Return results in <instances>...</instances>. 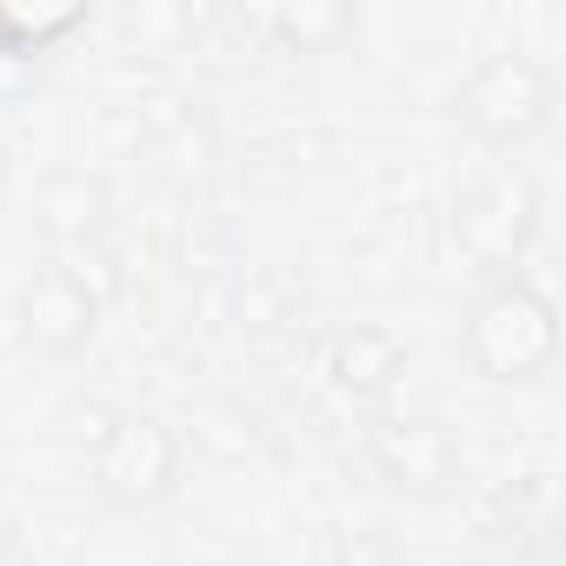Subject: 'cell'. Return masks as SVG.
<instances>
[{"label": "cell", "mask_w": 566, "mask_h": 566, "mask_svg": "<svg viewBox=\"0 0 566 566\" xmlns=\"http://www.w3.org/2000/svg\"><path fill=\"white\" fill-rule=\"evenodd\" d=\"M460 347H467V367L486 387H526L559 354V314H553V301L533 287V280L506 273L473 301V314L460 327Z\"/></svg>", "instance_id": "1"}, {"label": "cell", "mask_w": 566, "mask_h": 566, "mask_svg": "<svg viewBox=\"0 0 566 566\" xmlns=\"http://www.w3.org/2000/svg\"><path fill=\"white\" fill-rule=\"evenodd\" d=\"M0 54H14V41H8V14H0Z\"/></svg>", "instance_id": "10"}, {"label": "cell", "mask_w": 566, "mask_h": 566, "mask_svg": "<svg viewBox=\"0 0 566 566\" xmlns=\"http://www.w3.org/2000/svg\"><path fill=\"white\" fill-rule=\"evenodd\" d=\"M400 374H407V347L387 327H347V334L327 340V380L340 394H354V400L387 394Z\"/></svg>", "instance_id": "7"}, {"label": "cell", "mask_w": 566, "mask_h": 566, "mask_svg": "<svg viewBox=\"0 0 566 566\" xmlns=\"http://www.w3.org/2000/svg\"><path fill=\"white\" fill-rule=\"evenodd\" d=\"M374 566H394V559H374Z\"/></svg>", "instance_id": "11"}, {"label": "cell", "mask_w": 566, "mask_h": 566, "mask_svg": "<svg viewBox=\"0 0 566 566\" xmlns=\"http://www.w3.org/2000/svg\"><path fill=\"white\" fill-rule=\"evenodd\" d=\"M553 101H559L553 74L539 61H526V54H486L453 94L460 127L473 140H486V147H526L533 134H546Z\"/></svg>", "instance_id": "3"}, {"label": "cell", "mask_w": 566, "mask_h": 566, "mask_svg": "<svg viewBox=\"0 0 566 566\" xmlns=\"http://www.w3.org/2000/svg\"><path fill=\"white\" fill-rule=\"evenodd\" d=\"M533 233H539V193H533V180L526 174H486L473 193H460V207H453V240H460V253L480 266V273H493V280H506L513 266H520V253L533 247Z\"/></svg>", "instance_id": "4"}, {"label": "cell", "mask_w": 566, "mask_h": 566, "mask_svg": "<svg viewBox=\"0 0 566 566\" xmlns=\"http://www.w3.org/2000/svg\"><path fill=\"white\" fill-rule=\"evenodd\" d=\"M34 220H41V233L54 247H87L101 233V220H107V187L87 180V174H54L41 187V213Z\"/></svg>", "instance_id": "8"}, {"label": "cell", "mask_w": 566, "mask_h": 566, "mask_svg": "<svg viewBox=\"0 0 566 566\" xmlns=\"http://www.w3.org/2000/svg\"><path fill=\"white\" fill-rule=\"evenodd\" d=\"M367 460L374 473L394 486V493H447L460 480V447L440 420L427 413H394V420H374L367 427Z\"/></svg>", "instance_id": "6"}, {"label": "cell", "mask_w": 566, "mask_h": 566, "mask_svg": "<svg viewBox=\"0 0 566 566\" xmlns=\"http://www.w3.org/2000/svg\"><path fill=\"white\" fill-rule=\"evenodd\" d=\"M94 493L114 513H154L180 493V433L160 413H114L94 447Z\"/></svg>", "instance_id": "2"}, {"label": "cell", "mask_w": 566, "mask_h": 566, "mask_svg": "<svg viewBox=\"0 0 566 566\" xmlns=\"http://www.w3.org/2000/svg\"><path fill=\"white\" fill-rule=\"evenodd\" d=\"M101 307H107V294L87 280V266L48 260L28 287H21V334H28L34 354L67 360V354H81L101 334Z\"/></svg>", "instance_id": "5"}, {"label": "cell", "mask_w": 566, "mask_h": 566, "mask_svg": "<svg viewBox=\"0 0 566 566\" xmlns=\"http://www.w3.org/2000/svg\"><path fill=\"white\" fill-rule=\"evenodd\" d=\"M266 34L287 48V54H334V48L354 34V8H340V0H301V8H273V14H266Z\"/></svg>", "instance_id": "9"}]
</instances>
